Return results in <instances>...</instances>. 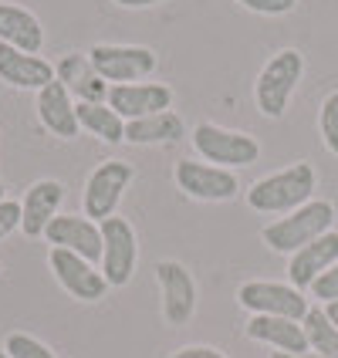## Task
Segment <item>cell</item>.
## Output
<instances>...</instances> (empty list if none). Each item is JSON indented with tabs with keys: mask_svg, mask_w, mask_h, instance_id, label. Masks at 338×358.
Here are the masks:
<instances>
[{
	"mask_svg": "<svg viewBox=\"0 0 338 358\" xmlns=\"http://www.w3.org/2000/svg\"><path fill=\"white\" fill-rule=\"evenodd\" d=\"M176 186L193 199L203 203H223V199H234L240 189L234 169H220L210 162H197V159H179L176 162Z\"/></svg>",
	"mask_w": 338,
	"mask_h": 358,
	"instance_id": "cell-9",
	"label": "cell"
},
{
	"mask_svg": "<svg viewBox=\"0 0 338 358\" xmlns=\"http://www.w3.org/2000/svg\"><path fill=\"white\" fill-rule=\"evenodd\" d=\"M247 338L260 341V345H271V348L288 352V355H304V352H311V348H308V338H304L301 321H291V318L254 315V318L247 321Z\"/></svg>",
	"mask_w": 338,
	"mask_h": 358,
	"instance_id": "cell-19",
	"label": "cell"
},
{
	"mask_svg": "<svg viewBox=\"0 0 338 358\" xmlns=\"http://www.w3.org/2000/svg\"><path fill=\"white\" fill-rule=\"evenodd\" d=\"M0 203H3V182H0Z\"/></svg>",
	"mask_w": 338,
	"mask_h": 358,
	"instance_id": "cell-33",
	"label": "cell"
},
{
	"mask_svg": "<svg viewBox=\"0 0 338 358\" xmlns=\"http://www.w3.org/2000/svg\"><path fill=\"white\" fill-rule=\"evenodd\" d=\"M301 75H304V58H301V51H295V48L278 51L274 58L260 68L258 81H254V101H258L264 119H281L288 112Z\"/></svg>",
	"mask_w": 338,
	"mask_h": 358,
	"instance_id": "cell-3",
	"label": "cell"
},
{
	"mask_svg": "<svg viewBox=\"0 0 338 358\" xmlns=\"http://www.w3.org/2000/svg\"><path fill=\"white\" fill-rule=\"evenodd\" d=\"M237 3L254 14H264V17H281V14H291L298 7V0H237Z\"/></svg>",
	"mask_w": 338,
	"mask_h": 358,
	"instance_id": "cell-26",
	"label": "cell"
},
{
	"mask_svg": "<svg viewBox=\"0 0 338 358\" xmlns=\"http://www.w3.org/2000/svg\"><path fill=\"white\" fill-rule=\"evenodd\" d=\"M193 149L203 162L220 166V169H240V166H254L260 159V142L247 132H234L213 122H199L193 129Z\"/></svg>",
	"mask_w": 338,
	"mask_h": 358,
	"instance_id": "cell-4",
	"label": "cell"
},
{
	"mask_svg": "<svg viewBox=\"0 0 338 358\" xmlns=\"http://www.w3.org/2000/svg\"><path fill=\"white\" fill-rule=\"evenodd\" d=\"M101 227V278L108 287H125L136 274L139 260V243L136 230L125 217H108L99 223Z\"/></svg>",
	"mask_w": 338,
	"mask_h": 358,
	"instance_id": "cell-5",
	"label": "cell"
},
{
	"mask_svg": "<svg viewBox=\"0 0 338 358\" xmlns=\"http://www.w3.org/2000/svg\"><path fill=\"white\" fill-rule=\"evenodd\" d=\"M169 358H227L223 352H217V348H210V345H190V348H179V352H173Z\"/></svg>",
	"mask_w": 338,
	"mask_h": 358,
	"instance_id": "cell-29",
	"label": "cell"
},
{
	"mask_svg": "<svg viewBox=\"0 0 338 358\" xmlns=\"http://www.w3.org/2000/svg\"><path fill=\"white\" fill-rule=\"evenodd\" d=\"M0 44H10L17 51L38 55L44 48V27L41 20L14 3H0Z\"/></svg>",
	"mask_w": 338,
	"mask_h": 358,
	"instance_id": "cell-20",
	"label": "cell"
},
{
	"mask_svg": "<svg viewBox=\"0 0 338 358\" xmlns=\"http://www.w3.org/2000/svg\"><path fill=\"white\" fill-rule=\"evenodd\" d=\"M132 179H136V169L129 162L105 159L85 182V217L95 220V223L115 217V206L122 203Z\"/></svg>",
	"mask_w": 338,
	"mask_h": 358,
	"instance_id": "cell-8",
	"label": "cell"
},
{
	"mask_svg": "<svg viewBox=\"0 0 338 358\" xmlns=\"http://www.w3.org/2000/svg\"><path fill=\"white\" fill-rule=\"evenodd\" d=\"M332 223H335V206H332L328 199H308L295 213L267 223L260 237H264V243H267L274 254H288V257H291L304 243H311V240H318L321 234H328Z\"/></svg>",
	"mask_w": 338,
	"mask_h": 358,
	"instance_id": "cell-2",
	"label": "cell"
},
{
	"mask_svg": "<svg viewBox=\"0 0 338 358\" xmlns=\"http://www.w3.org/2000/svg\"><path fill=\"white\" fill-rule=\"evenodd\" d=\"M156 280H160L162 294V318L169 324H186L197 311V280H193V274L176 260H160Z\"/></svg>",
	"mask_w": 338,
	"mask_h": 358,
	"instance_id": "cell-10",
	"label": "cell"
},
{
	"mask_svg": "<svg viewBox=\"0 0 338 358\" xmlns=\"http://www.w3.org/2000/svg\"><path fill=\"white\" fill-rule=\"evenodd\" d=\"M75 115L88 136L108 142V145L125 142V119L115 108H108V101H75Z\"/></svg>",
	"mask_w": 338,
	"mask_h": 358,
	"instance_id": "cell-22",
	"label": "cell"
},
{
	"mask_svg": "<svg viewBox=\"0 0 338 358\" xmlns=\"http://www.w3.org/2000/svg\"><path fill=\"white\" fill-rule=\"evenodd\" d=\"M318 189V173L311 162H291L247 189V206L258 213H295Z\"/></svg>",
	"mask_w": 338,
	"mask_h": 358,
	"instance_id": "cell-1",
	"label": "cell"
},
{
	"mask_svg": "<svg viewBox=\"0 0 338 358\" xmlns=\"http://www.w3.org/2000/svg\"><path fill=\"white\" fill-rule=\"evenodd\" d=\"M335 260H338V234L328 230V234H321L318 240L304 243L301 250L291 254V260H288V278H291V284H295L298 291H308Z\"/></svg>",
	"mask_w": 338,
	"mask_h": 358,
	"instance_id": "cell-15",
	"label": "cell"
},
{
	"mask_svg": "<svg viewBox=\"0 0 338 358\" xmlns=\"http://www.w3.org/2000/svg\"><path fill=\"white\" fill-rule=\"evenodd\" d=\"M64 199V186L58 179H38L20 203V230L24 237H44L48 223L58 217V206Z\"/></svg>",
	"mask_w": 338,
	"mask_h": 358,
	"instance_id": "cell-18",
	"label": "cell"
},
{
	"mask_svg": "<svg viewBox=\"0 0 338 358\" xmlns=\"http://www.w3.org/2000/svg\"><path fill=\"white\" fill-rule=\"evenodd\" d=\"M55 78L71 92L75 101H105L108 99V81L95 71V64L88 58V51H71L55 64Z\"/></svg>",
	"mask_w": 338,
	"mask_h": 358,
	"instance_id": "cell-14",
	"label": "cell"
},
{
	"mask_svg": "<svg viewBox=\"0 0 338 358\" xmlns=\"http://www.w3.org/2000/svg\"><path fill=\"white\" fill-rule=\"evenodd\" d=\"M105 101L125 122H136L146 119V115H156V112H169L173 88L160 85V81H129V85H112Z\"/></svg>",
	"mask_w": 338,
	"mask_h": 358,
	"instance_id": "cell-11",
	"label": "cell"
},
{
	"mask_svg": "<svg viewBox=\"0 0 338 358\" xmlns=\"http://www.w3.org/2000/svg\"><path fill=\"white\" fill-rule=\"evenodd\" d=\"M237 304L251 315H271V318L301 321L308 315V298L295 284H278V280H247L240 284Z\"/></svg>",
	"mask_w": 338,
	"mask_h": 358,
	"instance_id": "cell-7",
	"label": "cell"
},
{
	"mask_svg": "<svg viewBox=\"0 0 338 358\" xmlns=\"http://www.w3.org/2000/svg\"><path fill=\"white\" fill-rule=\"evenodd\" d=\"M3 352L10 358H55V352L38 341L34 335H24V331H14V335H7L3 341Z\"/></svg>",
	"mask_w": 338,
	"mask_h": 358,
	"instance_id": "cell-25",
	"label": "cell"
},
{
	"mask_svg": "<svg viewBox=\"0 0 338 358\" xmlns=\"http://www.w3.org/2000/svg\"><path fill=\"white\" fill-rule=\"evenodd\" d=\"M183 132H186V122L173 108L136 122H125V142H136V145H166V142L183 139Z\"/></svg>",
	"mask_w": 338,
	"mask_h": 358,
	"instance_id": "cell-21",
	"label": "cell"
},
{
	"mask_svg": "<svg viewBox=\"0 0 338 358\" xmlns=\"http://www.w3.org/2000/svg\"><path fill=\"white\" fill-rule=\"evenodd\" d=\"M48 264H51V271H55L58 284L71 294V298L88 301V304L105 298L108 284H105V278H101V271H95V264H88L85 257L71 254V250H61V247H51Z\"/></svg>",
	"mask_w": 338,
	"mask_h": 358,
	"instance_id": "cell-12",
	"label": "cell"
},
{
	"mask_svg": "<svg viewBox=\"0 0 338 358\" xmlns=\"http://www.w3.org/2000/svg\"><path fill=\"white\" fill-rule=\"evenodd\" d=\"M271 358H325V355H315V352H304V355H288V352H274Z\"/></svg>",
	"mask_w": 338,
	"mask_h": 358,
	"instance_id": "cell-32",
	"label": "cell"
},
{
	"mask_svg": "<svg viewBox=\"0 0 338 358\" xmlns=\"http://www.w3.org/2000/svg\"><path fill=\"white\" fill-rule=\"evenodd\" d=\"M0 81L20 92H41L44 85L55 81V64H48L38 55L17 51L10 44H0Z\"/></svg>",
	"mask_w": 338,
	"mask_h": 358,
	"instance_id": "cell-16",
	"label": "cell"
},
{
	"mask_svg": "<svg viewBox=\"0 0 338 358\" xmlns=\"http://www.w3.org/2000/svg\"><path fill=\"white\" fill-rule=\"evenodd\" d=\"M308 291H311L318 301H325V304L338 301V260L325 271V274H321L318 280H315V284H311V287H308Z\"/></svg>",
	"mask_w": 338,
	"mask_h": 358,
	"instance_id": "cell-27",
	"label": "cell"
},
{
	"mask_svg": "<svg viewBox=\"0 0 338 358\" xmlns=\"http://www.w3.org/2000/svg\"><path fill=\"white\" fill-rule=\"evenodd\" d=\"M44 237L51 247H61V250H71L85 257L88 264H99L101 260V227L88 217H55L48 223Z\"/></svg>",
	"mask_w": 338,
	"mask_h": 358,
	"instance_id": "cell-13",
	"label": "cell"
},
{
	"mask_svg": "<svg viewBox=\"0 0 338 358\" xmlns=\"http://www.w3.org/2000/svg\"><path fill=\"white\" fill-rule=\"evenodd\" d=\"M34 108H38L41 125L51 136H58V139H78L81 125H78V115H75V99H71V92L58 78L38 92V105Z\"/></svg>",
	"mask_w": 338,
	"mask_h": 358,
	"instance_id": "cell-17",
	"label": "cell"
},
{
	"mask_svg": "<svg viewBox=\"0 0 338 358\" xmlns=\"http://www.w3.org/2000/svg\"><path fill=\"white\" fill-rule=\"evenodd\" d=\"M301 328H304L308 348H311L315 355L338 358V328L332 324V318L325 315V308H308V315L301 318Z\"/></svg>",
	"mask_w": 338,
	"mask_h": 358,
	"instance_id": "cell-23",
	"label": "cell"
},
{
	"mask_svg": "<svg viewBox=\"0 0 338 358\" xmlns=\"http://www.w3.org/2000/svg\"><path fill=\"white\" fill-rule=\"evenodd\" d=\"M119 7H129V10H139V7H153V3H162V0H115Z\"/></svg>",
	"mask_w": 338,
	"mask_h": 358,
	"instance_id": "cell-30",
	"label": "cell"
},
{
	"mask_svg": "<svg viewBox=\"0 0 338 358\" xmlns=\"http://www.w3.org/2000/svg\"><path fill=\"white\" fill-rule=\"evenodd\" d=\"M0 358H10V355H7V352H3V348H0Z\"/></svg>",
	"mask_w": 338,
	"mask_h": 358,
	"instance_id": "cell-34",
	"label": "cell"
},
{
	"mask_svg": "<svg viewBox=\"0 0 338 358\" xmlns=\"http://www.w3.org/2000/svg\"><path fill=\"white\" fill-rule=\"evenodd\" d=\"M318 132H321V142L325 149L338 156V92H328L325 101L318 108Z\"/></svg>",
	"mask_w": 338,
	"mask_h": 358,
	"instance_id": "cell-24",
	"label": "cell"
},
{
	"mask_svg": "<svg viewBox=\"0 0 338 358\" xmlns=\"http://www.w3.org/2000/svg\"><path fill=\"white\" fill-rule=\"evenodd\" d=\"M17 227H20V203L3 199V203H0V240L10 237Z\"/></svg>",
	"mask_w": 338,
	"mask_h": 358,
	"instance_id": "cell-28",
	"label": "cell"
},
{
	"mask_svg": "<svg viewBox=\"0 0 338 358\" xmlns=\"http://www.w3.org/2000/svg\"><path fill=\"white\" fill-rule=\"evenodd\" d=\"M88 58L108 85H129L142 81L156 71V51L142 44H92Z\"/></svg>",
	"mask_w": 338,
	"mask_h": 358,
	"instance_id": "cell-6",
	"label": "cell"
},
{
	"mask_svg": "<svg viewBox=\"0 0 338 358\" xmlns=\"http://www.w3.org/2000/svg\"><path fill=\"white\" fill-rule=\"evenodd\" d=\"M325 315L332 318V324L338 328V301H332V304H325Z\"/></svg>",
	"mask_w": 338,
	"mask_h": 358,
	"instance_id": "cell-31",
	"label": "cell"
}]
</instances>
